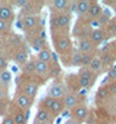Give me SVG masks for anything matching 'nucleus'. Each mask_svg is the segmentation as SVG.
<instances>
[{
    "label": "nucleus",
    "mask_w": 116,
    "mask_h": 124,
    "mask_svg": "<svg viewBox=\"0 0 116 124\" xmlns=\"http://www.w3.org/2000/svg\"><path fill=\"white\" fill-rule=\"evenodd\" d=\"M34 124H52V123H50V122H44V123H38V122H35Z\"/></svg>",
    "instance_id": "obj_39"
},
{
    "label": "nucleus",
    "mask_w": 116,
    "mask_h": 124,
    "mask_svg": "<svg viewBox=\"0 0 116 124\" xmlns=\"http://www.w3.org/2000/svg\"><path fill=\"white\" fill-rule=\"evenodd\" d=\"M58 20H59V29L61 31H67V29L71 26L72 22V15L69 12L58 13Z\"/></svg>",
    "instance_id": "obj_13"
},
{
    "label": "nucleus",
    "mask_w": 116,
    "mask_h": 124,
    "mask_svg": "<svg viewBox=\"0 0 116 124\" xmlns=\"http://www.w3.org/2000/svg\"><path fill=\"white\" fill-rule=\"evenodd\" d=\"M12 24L9 22H5V21H1L0 20V34H4V33H8L9 31V28H11Z\"/></svg>",
    "instance_id": "obj_33"
},
{
    "label": "nucleus",
    "mask_w": 116,
    "mask_h": 124,
    "mask_svg": "<svg viewBox=\"0 0 116 124\" xmlns=\"http://www.w3.org/2000/svg\"><path fill=\"white\" fill-rule=\"evenodd\" d=\"M16 15H14V9L11 5L9 1H3L0 3V20L5 22L12 24L13 20H14Z\"/></svg>",
    "instance_id": "obj_5"
},
{
    "label": "nucleus",
    "mask_w": 116,
    "mask_h": 124,
    "mask_svg": "<svg viewBox=\"0 0 116 124\" xmlns=\"http://www.w3.org/2000/svg\"><path fill=\"white\" fill-rule=\"evenodd\" d=\"M71 55V65L72 67H82V58H84V54H81L78 50H72Z\"/></svg>",
    "instance_id": "obj_22"
},
{
    "label": "nucleus",
    "mask_w": 116,
    "mask_h": 124,
    "mask_svg": "<svg viewBox=\"0 0 116 124\" xmlns=\"http://www.w3.org/2000/svg\"><path fill=\"white\" fill-rule=\"evenodd\" d=\"M101 124H111L110 122H103V123H101Z\"/></svg>",
    "instance_id": "obj_40"
},
{
    "label": "nucleus",
    "mask_w": 116,
    "mask_h": 124,
    "mask_svg": "<svg viewBox=\"0 0 116 124\" xmlns=\"http://www.w3.org/2000/svg\"><path fill=\"white\" fill-rule=\"evenodd\" d=\"M110 18H111L110 13H108L107 11H103V13L98 17V21H99V24H101V26H104V25H108Z\"/></svg>",
    "instance_id": "obj_30"
},
{
    "label": "nucleus",
    "mask_w": 116,
    "mask_h": 124,
    "mask_svg": "<svg viewBox=\"0 0 116 124\" xmlns=\"http://www.w3.org/2000/svg\"><path fill=\"white\" fill-rule=\"evenodd\" d=\"M11 82H12V73L9 72L8 69L0 72V84H1V85L8 86Z\"/></svg>",
    "instance_id": "obj_27"
},
{
    "label": "nucleus",
    "mask_w": 116,
    "mask_h": 124,
    "mask_svg": "<svg viewBox=\"0 0 116 124\" xmlns=\"http://www.w3.org/2000/svg\"><path fill=\"white\" fill-rule=\"evenodd\" d=\"M77 50L81 54H94V51L97 50V46L93 43L89 38H82L78 39V45H77Z\"/></svg>",
    "instance_id": "obj_10"
},
{
    "label": "nucleus",
    "mask_w": 116,
    "mask_h": 124,
    "mask_svg": "<svg viewBox=\"0 0 116 124\" xmlns=\"http://www.w3.org/2000/svg\"><path fill=\"white\" fill-rule=\"evenodd\" d=\"M18 92L24 93L25 95H28L29 98L34 99L37 97L38 92H39V84H37L35 81H25L24 84L21 85Z\"/></svg>",
    "instance_id": "obj_7"
},
{
    "label": "nucleus",
    "mask_w": 116,
    "mask_h": 124,
    "mask_svg": "<svg viewBox=\"0 0 116 124\" xmlns=\"http://www.w3.org/2000/svg\"><path fill=\"white\" fill-rule=\"evenodd\" d=\"M1 124H14V120H13L12 115H5L4 118H3Z\"/></svg>",
    "instance_id": "obj_36"
},
{
    "label": "nucleus",
    "mask_w": 116,
    "mask_h": 124,
    "mask_svg": "<svg viewBox=\"0 0 116 124\" xmlns=\"http://www.w3.org/2000/svg\"><path fill=\"white\" fill-rule=\"evenodd\" d=\"M87 68L90 69V71H91L93 73H95L97 76H99L102 72H103V64H102L101 58L95 55L94 58H93V60L90 62V64L87 65Z\"/></svg>",
    "instance_id": "obj_17"
},
{
    "label": "nucleus",
    "mask_w": 116,
    "mask_h": 124,
    "mask_svg": "<svg viewBox=\"0 0 116 124\" xmlns=\"http://www.w3.org/2000/svg\"><path fill=\"white\" fill-rule=\"evenodd\" d=\"M52 41L55 45V50L59 55L65 56L69 55L73 50V45H72V39L67 31H58L52 33Z\"/></svg>",
    "instance_id": "obj_1"
},
{
    "label": "nucleus",
    "mask_w": 116,
    "mask_h": 124,
    "mask_svg": "<svg viewBox=\"0 0 116 124\" xmlns=\"http://www.w3.org/2000/svg\"><path fill=\"white\" fill-rule=\"evenodd\" d=\"M111 46V50H112V54H114V56H115V59H116V42L115 43H112V45H110Z\"/></svg>",
    "instance_id": "obj_38"
},
{
    "label": "nucleus",
    "mask_w": 116,
    "mask_h": 124,
    "mask_svg": "<svg viewBox=\"0 0 116 124\" xmlns=\"http://www.w3.org/2000/svg\"><path fill=\"white\" fill-rule=\"evenodd\" d=\"M0 72H1V71H0Z\"/></svg>",
    "instance_id": "obj_42"
},
{
    "label": "nucleus",
    "mask_w": 116,
    "mask_h": 124,
    "mask_svg": "<svg viewBox=\"0 0 116 124\" xmlns=\"http://www.w3.org/2000/svg\"><path fill=\"white\" fill-rule=\"evenodd\" d=\"M50 75H51V65L35 59V76L42 77L43 81H46V78H48Z\"/></svg>",
    "instance_id": "obj_8"
},
{
    "label": "nucleus",
    "mask_w": 116,
    "mask_h": 124,
    "mask_svg": "<svg viewBox=\"0 0 116 124\" xmlns=\"http://www.w3.org/2000/svg\"><path fill=\"white\" fill-rule=\"evenodd\" d=\"M37 60H41L43 63H47L50 65H51L52 63H55L54 60H52V51L47 47L41 50V51L37 54Z\"/></svg>",
    "instance_id": "obj_19"
},
{
    "label": "nucleus",
    "mask_w": 116,
    "mask_h": 124,
    "mask_svg": "<svg viewBox=\"0 0 116 124\" xmlns=\"http://www.w3.org/2000/svg\"><path fill=\"white\" fill-rule=\"evenodd\" d=\"M87 115H89V108L85 105H78L77 107L71 110V118L78 120L81 123L87 119Z\"/></svg>",
    "instance_id": "obj_9"
},
{
    "label": "nucleus",
    "mask_w": 116,
    "mask_h": 124,
    "mask_svg": "<svg viewBox=\"0 0 116 124\" xmlns=\"http://www.w3.org/2000/svg\"><path fill=\"white\" fill-rule=\"evenodd\" d=\"M64 124H81V122H78V120H76L73 118H69V119H67V122Z\"/></svg>",
    "instance_id": "obj_37"
},
{
    "label": "nucleus",
    "mask_w": 116,
    "mask_h": 124,
    "mask_svg": "<svg viewBox=\"0 0 116 124\" xmlns=\"http://www.w3.org/2000/svg\"><path fill=\"white\" fill-rule=\"evenodd\" d=\"M12 118L14 120V124H28V122H29V119L25 115V111L18 110V108L12 114Z\"/></svg>",
    "instance_id": "obj_23"
},
{
    "label": "nucleus",
    "mask_w": 116,
    "mask_h": 124,
    "mask_svg": "<svg viewBox=\"0 0 116 124\" xmlns=\"http://www.w3.org/2000/svg\"><path fill=\"white\" fill-rule=\"evenodd\" d=\"M9 67V62L5 56H1L0 55V71H5L7 68Z\"/></svg>",
    "instance_id": "obj_34"
},
{
    "label": "nucleus",
    "mask_w": 116,
    "mask_h": 124,
    "mask_svg": "<svg viewBox=\"0 0 116 124\" xmlns=\"http://www.w3.org/2000/svg\"><path fill=\"white\" fill-rule=\"evenodd\" d=\"M94 54H85L84 58H82V67H87L89 64H90V62L93 60V58H94Z\"/></svg>",
    "instance_id": "obj_32"
},
{
    "label": "nucleus",
    "mask_w": 116,
    "mask_h": 124,
    "mask_svg": "<svg viewBox=\"0 0 116 124\" xmlns=\"http://www.w3.org/2000/svg\"><path fill=\"white\" fill-rule=\"evenodd\" d=\"M11 3V5H16V8H21L24 9L26 8L29 4H30V0H13V1H9Z\"/></svg>",
    "instance_id": "obj_31"
},
{
    "label": "nucleus",
    "mask_w": 116,
    "mask_h": 124,
    "mask_svg": "<svg viewBox=\"0 0 116 124\" xmlns=\"http://www.w3.org/2000/svg\"><path fill=\"white\" fill-rule=\"evenodd\" d=\"M54 119L52 114L48 111V110H43V108H38L37 114H35V122L38 123H44V122H50L52 123L51 120Z\"/></svg>",
    "instance_id": "obj_18"
},
{
    "label": "nucleus",
    "mask_w": 116,
    "mask_h": 124,
    "mask_svg": "<svg viewBox=\"0 0 116 124\" xmlns=\"http://www.w3.org/2000/svg\"><path fill=\"white\" fill-rule=\"evenodd\" d=\"M54 98H51V97H43V98L41 99V102H39V107L38 108H43V110H48L50 111V108H51V106H52V103H54Z\"/></svg>",
    "instance_id": "obj_28"
},
{
    "label": "nucleus",
    "mask_w": 116,
    "mask_h": 124,
    "mask_svg": "<svg viewBox=\"0 0 116 124\" xmlns=\"http://www.w3.org/2000/svg\"><path fill=\"white\" fill-rule=\"evenodd\" d=\"M91 0H78L76 1V13L78 16H87Z\"/></svg>",
    "instance_id": "obj_16"
},
{
    "label": "nucleus",
    "mask_w": 116,
    "mask_h": 124,
    "mask_svg": "<svg viewBox=\"0 0 116 124\" xmlns=\"http://www.w3.org/2000/svg\"><path fill=\"white\" fill-rule=\"evenodd\" d=\"M63 110H64L63 101H61V99H55L54 103H52V106H51V108H50V112H51L52 116L55 118L56 115H59V114L63 112Z\"/></svg>",
    "instance_id": "obj_25"
},
{
    "label": "nucleus",
    "mask_w": 116,
    "mask_h": 124,
    "mask_svg": "<svg viewBox=\"0 0 116 124\" xmlns=\"http://www.w3.org/2000/svg\"><path fill=\"white\" fill-rule=\"evenodd\" d=\"M63 101V105L67 110H72L74 108V107H77L78 105H82V101L80 98L78 94H76V93H71V92H67L64 94V97L61 98Z\"/></svg>",
    "instance_id": "obj_6"
},
{
    "label": "nucleus",
    "mask_w": 116,
    "mask_h": 124,
    "mask_svg": "<svg viewBox=\"0 0 116 124\" xmlns=\"http://www.w3.org/2000/svg\"><path fill=\"white\" fill-rule=\"evenodd\" d=\"M22 30L24 31H33L41 25V16L39 15H25L24 18H21Z\"/></svg>",
    "instance_id": "obj_3"
},
{
    "label": "nucleus",
    "mask_w": 116,
    "mask_h": 124,
    "mask_svg": "<svg viewBox=\"0 0 116 124\" xmlns=\"http://www.w3.org/2000/svg\"><path fill=\"white\" fill-rule=\"evenodd\" d=\"M13 103H14V106L17 107L18 110L25 111V110H30V107L33 106V103H34V99L29 98L28 95L24 94V93L17 92L14 94V97H13Z\"/></svg>",
    "instance_id": "obj_4"
},
{
    "label": "nucleus",
    "mask_w": 116,
    "mask_h": 124,
    "mask_svg": "<svg viewBox=\"0 0 116 124\" xmlns=\"http://www.w3.org/2000/svg\"><path fill=\"white\" fill-rule=\"evenodd\" d=\"M106 78H107L108 84L116 81V65H112L111 68L107 69V75H106Z\"/></svg>",
    "instance_id": "obj_29"
},
{
    "label": "nucleus",
    "mask_w": 116,
    "mask_h": 124,
    "mask_svg": "<svg viewBox=\"0 0 116 124\" xmlns=\"http://www.w3.org/2000/svg\"><path fill=\"white\" fill-rule=\"evenodd\" d=\"M115 111H116V103H115Z\"/></svg>",
    "instance_id": "obj_41"
},
{
    "label": "nucleus",
    "mask_w": 116,
    "mask_h": 124,
    "mask_svg": "<svg viewBox=\"0 0 116 124\" xmlns=\"http://www.w3.org/2000/svg\"><path fill=\"white\" fill-rule=\"evenodd\" d=\"M106 86H107L108 92H110V95H111V97H116V81L107 84Z\"/></svg>",
    "instance_id": "obj_35"
},
{
    "label": "nucleus",
    "mask_w": 116,
    "mask_h": 124,
    "mask_svg": "<svg viewBox=\"0 0 116 124\" xmlns=\"http://www.w3.org/2000/svg\"><path fill=\"white\" fill-rule=\"evenodd\" d=\"M69 3H71V0H54V1H50V5H51V9L54 13H61L68 12Z\"/></svg>",
    "instance_id": "obj_12"
},
{
    "label": "nucleus",
    "mask_w": 116,
    "mask_h": 124,
    "mask_svg": "<svg viewBox=\"0 0 116 124\" xmlns=\"http://www.w3.org/2000/svg\"><path fill=\"white\" fill-rule=\"evenodd\" d=\"M110 92H108L107 86H99L97 93H95V98H97L98 101H106L107 98H110Z\"/></svg>",
    "instance_id": "obj_26"
},
{
    "label": "nucleus",
    "mask_w": 116,
    "mask_h": 124,
    "mask_svg": "<svg viewBox=\"0 0 116 124\" xmlns=\"http://www.w3.org/2000/svg\"><path fill=\"white\" fill-rule=\"evenodd\" d=\"M22 73L26 77L35 76V60H29L26 64L22 67Z\"/></svg>",
    "instance_id": "obj_24"
},
{
    "label": "nucleus",
    "mask_w": 116,
    "mask_h": 124,
    "mask_svg": "<svg viewBox=\"0 0 116 124\" xmlns=\"http://www.w3.org/2000/svg\"><path fill=\"white\" fill-rule=\"evenodd\" d=\"M13 60H14L18 65L24 67L30 59H29V55L25 50H18V51H16L14 55H13Z\"/></svg>",
    "instance_id": "obj_20"
},
{
    "label": "nucleus",
    "mask_w": 116,
    "mask_h": 124,
    "mask_svg": "<svg viewBox=\"0 0 116 124\" xmlns=\"http://www.w3.org/2000/svg\"><path fill=\"white\" fill-rule=\"evenodd\" d=\"M102 60V64H103V69L106 68H111L112 65H114V63H115V56H114V54H112V50H111V46H108V48L107 50H104L103 52H102V55L99 56Z\"/></svg>",
    "instance_id": "obj_11"
},
{
    "label": "nucleus",
    "mask_w": 116,
    "mask_h": 124,
    "mask_svg": "<svg viewBox=\"0 0 116 124\" xmlns=\"http://www.w3.org/2000/svg\"><path fill=\"white\" fill-rule=\"evenodd\" d=\"M77 75H78V76H82L84 78L87 80V81H90L93 85L95 84V81H97V77H98L97 75H95V73H93L90 69L87 68V67H81Z\"/></svg>",
    "instance_id": "obj_21"
},
{
    "label": "nucleus",
    "mask_w": 116,
    "mask_h": 124,
    "mask_svg": "<svg viewBox=\"0 0 116 124\" xmlns=\"http://www.w3.org/2000/svg\"><path fill=\"white\" fill-rule=\"evenodd\" d=\"M89 39L94 43L95 46H99L101 43H103L106 39H107V33L104 31L103 29H97V30H93Z\"/></svg>",
    "instance_id": "obj_14"
},
{
    "label": "nucleus",
    "mask_w": 116,
    "mask_h": 124,
    "mask_svg": "<svg viewBox=\"0 0 116 124\" xmlns=\"http://www.w3.org/2000/svg\"><path fill=\"white\" fill-rule=\"evenodd\" d=\"M67 93V88H65V84L56 80L50 85V88L47 89V97H51L54 99H61L64 94Z\"/></svg>",
    "instance_id": "obj_2"
},
{
    "label": "nucleus",
    "mask_w": 116,
    "mask_h": 124,
    "mask_svg": "<svg viewBox=\"0 0 116 124\" xmlns=\"http://www.w3.org/2000/svg\"><path fill=\"white\" fill-rule=\"evenodd\" d=\"M102 13H103V7L101 5V3H99V1H91L90 8H89V12H87L89 20L98 18Z\"/></svg>",
    "instance_id": "obj_15"
}]
</instances>
